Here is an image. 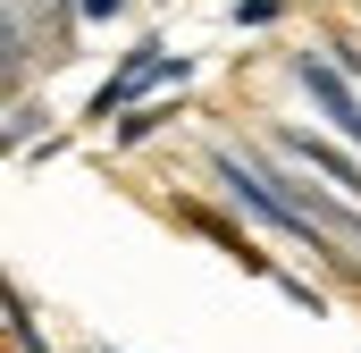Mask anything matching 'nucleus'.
<instances>
[{
  "mask_svg": "<svg viewBox=\"0 0 361 353\" xmlns=\"http://www.w3.org/2000/svg\"><path fill=\"white\" fill-rule=\"evenodd\" d=\"M294 76H302V92H311V101H319V109H328V118L345 126V143H361V101L345 92V76H336L328 59H311V51L294 59Z\"/></svg>",
  "mask_w": 361,
  "mask_h": 353,
  "instance_id": "nucleus-1",
  "label": "nucleus"
},
{
  "mask_svg": "<svg viewBox=\"0 0 361 353\" xmlns=\"http://www.w3.org/2000/svg\"><path fill=\"white\" fill-rule=\"evenodd\" d=\"M277 143H286L302 169H319L328 185H336V193H361V160H345L336 143H319V135H277Z\"/></svg>",
  "mask_w": 361,
  "mask_h": 353,
  "instance_id": "nucleus-2",
  "label": "nucleus"
},
{
  "mask_svg": "<svg viewBox=\"0 0 361 353\" xmlns=\"http://www.w3.org/2000/svg\"><path fill=\"white\" fill-rule=\"evenodd\" d=\"M277 8H286V0H235V25H269Z\"/></svg>",
  "mask_w": 361,
  "mask_h": 353,
  "instance_id": "nucleus-3",
  "label": "nucleus"
},
{
  "mask_svg": "<svg viewBox=\"0 0 361 353\" xmlns=\"http://www.w3.org/2000/svg\"><path fill=\"white\" fill-rule=\"evenodd\" d=\"M76 8H85V17H118L126 0H76Z\"/></svg>",
  "mask_w": 361,
  "mask_h": 353,
  "instance_id": "nucleus-4",
  "label": "nucleus"
},
{
  "mask_svg": "<svg viewBox=\"0 0 361 353\" xmlns=\"http://www.w3.org/2000/svg\"><path fill=\"white\" fill-rule=\"evenodd\" d=\"M101 353H109V345H101Z\"/></svg>",
  "mask_w": 361,
  "mask_h": 353,
  "instance_id": "nucleus-5",
  "label": "nucleus"
}]
</instances>
